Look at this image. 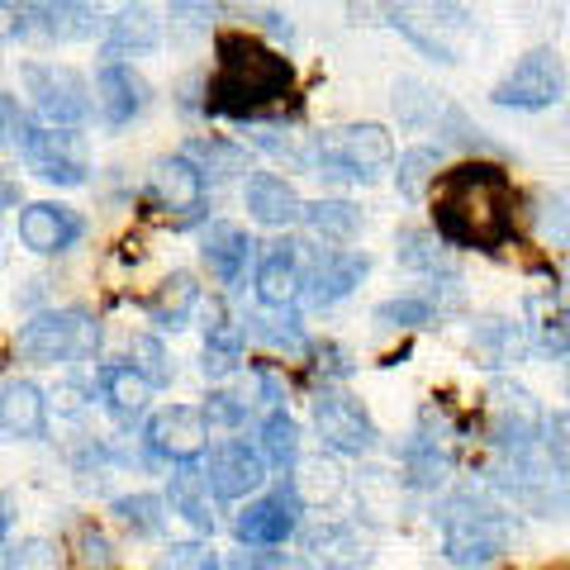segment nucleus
<instances>
[{
    "instance_id": "nucleus-22",
    "label": "nucleus",
    "mask_w": 570,
    "mask_h": 570,
    "mask_svg": "<svg viewBox=\"0 0 570 570\" xmlns=\"http://www.w3.org/2000/svg\"><path fill=\"white\" fill-rule=\"evenodd\" d=\"M96 385H100V400H105V409H110V419L115 423H138L142 414H148V381L138 376V371L129 366V362H105V366H96Z\"/></svg>"
},
{
    "instance_id": "nucleus-29",
    "label": "nucleus",
    "mask_w": 570,
    "mask_h": 570,
    "mask_svg": "<svg viewBox=\"0 0 570 570\" xmlns=\"http://www.w3.org/2000/svg\"><path fill=\"white\" fill-rule=\"evenodd\" d=\"M291 490L299 494V504H305V509H318V504H328V499H337V494H343V471H337L328 456L295 461Z\"/></svg>"
},
{
    "instance_id": "nucleus-17",
    "label": "nucleus",
    "mask_w": 570,
    "mask_h": 570,
    "mask_svg": "<svg viewBox=\"0 0 570 570\" xmlns=\"http://www.w3.org/2000/svg\"><path fill=\"white\" fill-rule=\"evenodd\" d=\"M299 281H305V243H272V253L257 266V299L266 309H291L299 299Z\"/></svg>"
},
{
    "instance_id": "nucleus-10",
    "label": "nucleus",
    "mask_w": 570,
    "mask_h": 570,
    "mask_svg": "<svg viewBox=\"0 0 570 570\" xmlns=\"http://www.w3.org/2000/svg\"><path fill=\"white\" fill-rule=\"evenodd\" d=\"M371 257L366 253H347V247H305V281H299V295L309 299L314 309H328L337 299H347L356 285L366 281Z\"/></svg>"
},
{
    "instance_id": "nucleus-5",
    "label": "nucleus",
    "mask_w": 570,
    "mask_h": 570,
    "mask_svg": "<svg viewBox=\"0 0 570 570\" xmlns=\"http://www.w3.org/2000/svg\"><path fill=\"white\" fill-rule=\"evenodd\" d=\"M14 347H20V356L33 366L81 362V356H96L100 324H96V314H86V309H43L20 328Z\"/></svg>"
},
{
    "instance_id": "nucleus-42",
    "label": "nucleus",
    "mask_w": 570,
    "mask_h": 570,
    "mask_svg": "<svg viewBox=\"0 0 570 570\" xmlns=\"http://www.w3.org/2000/svg\"><path fill=\"white\" fill-rule=\"evenodd\" d=\"M542 452H547V466L551 471L570 475V409L542 419Z\"/></svg>"
},
{
    "instance_id": "nucleus-39",
    "label": "nucleus",
    "mask_w": 570,
    "mask_h": 570,
    "mask_svg": "<svg viewBox=\"0 0 570 570\" xmlns=\"http://www.w3.org/2000/svg\"><path fill=\"white\" fill-rule=\"evenodd\" d=\"M442 167V148H409L400 157V171H395V181H400V195H419L423 181H433Z\"/></svg>"
},
{
    "instance_id": "nucleus-13",
    "label": "nucleus",
    "mask_w": 570,
    "mask_h": 570,
    "mask_svg": "<svg viewBox=\"0 0 570 570\" xmlns=\"http://www.w3.org/2000/svg\"><path fill=\"white\" fill-rule=\"evenodd\" d=\"M299 513H305V504H299V494L291 490V480H285L281 490L253 499L238 519H234V538L243 547H285L299 532Z\"/></svg>"
},
{
    "instance_id": "nucleus-47",
    "label": "nucleus",
    "mask_w": 570,
    "mask_h": 570,
    "mask_svg": "<svg viewBox=\"0 0 570 570\" xmlns=\"http://www.w3.org/2000/svg\"><path fill=\"white\" fill-rule=\"evenodd\" d=\"M209 20H214V0H176L171 6V24L186 33L209 29Z\"/></svg>"
},
{
    "instance_id": "nucleus-43",
    "label": "nucleus",
    "mask_w": 570,
    "mask_h": 570,
    "mask_svg": "<svg viewBox=\"0 0 570 570\" xmlns=\"http://www.w3.org/2000/svg\"><path fill=\"white\" fill-rule=\"evenodd\" d=\"M395 110H400V119L404 124H438V96L428 91V86H419V81H400V91H395Z\"/></svg>"
},
{
    "instance_id": "nucleus-26",
    "label": "nucleus",
    "mask_w": 570,
    "mask_h": 570,
    "mask_svg": "<svg viewBox=\"0 0 570 570\" xmlns=\"http://www.w3.org/2000/svg\"><path fill=\"white\" fill-rule=\"evenodd\" d=\"M163 43V24H157V14L148 10H124L110 20L105 29V62H119L124 52H148Z\"/></svg>"
},
{
    "instance_id": "nucleus-20",
    "label": "nucleus",
    "mask_w": 570,
    "mask_h": 570,
    "mask_svg": "<svg viewBox=\"0 0 570 570\" xmlns=\"http://www.w3.org/2000/svg\"><path fill=\"white\" fill-rule=\"evenodd\" d=\"M200 257H205L209 276L219 285H238L247 276V262L257 257V243L247 238V228L228 224V219H214L200 234Z\"/></svg>"
},
{
    "instance_id": "nucleus-34",
    "label": "nucleus",
    "mask_w": 570,
    "mask_h": 570,
    "mask_svg": "<svg viewBox=\"0 0 570 570\" xmlns=\"http://www.w3.org/2000/svg\"><path fill=\"white\" fill-rule=\"evenodd\" d=\"M129 366L138 371L142 381H148V390H167L171 385V356L163 347V337H153V333H134L129 337Z\"/></svg>"
},
{
    "instance_id": "nucleus-35",
    "label": "nucleus",
    "mask_w": 570,
    "mask_h": 570,
    "mask_svg": "<svg viewBox=\"0 0 570 570\" xmlns=\"http://www.w3.org/2000/svg\"><path fill=\"white\" fill-rule=\"evenodd\" d=\"M400 262L409 272H423V276H438L448 266V247L433 228H404L400 234Z\"/></svg>"
},
{
    "instance_id": "nucleus-41",
    "label": "nucleus",
    "mask_w": 570,
    "mask_h": 570,
    "mask_svg": "<svg viewBox=\"0 0 570 570\" xmlns=\"http://www.w3.org/2000/svg\"><path fill=\"white\" fill-rule=\"evenodd\" d=\"M538 224H542V238H547L551 247H570V190L542 195Z\"/></svg>"
},
{
    "instance_id": "nucleus-24",
    "label": "nucleus",
    "mask_w": 570,
    "mask_h": 570,
    "mask_svg": "<svg viewBox=\"0 0 570 570\" xmlns=\"http://www.w3.org/2000/svg\"><path fill=\"white\" fill-rule=\"evenodd\" d=\"M528 347L532 343H528L523 324H509V318H480L471 328V356L485 371H504L513 362H523Z\"/></svg>"
},
{
    "instance_id": "nucleus-36",
    "label": "nucleus",
    "mask_w": 570,
    "mask_h": 570,
    "mask_svg": "<svg viewBox=\"0 0 570 570\" xmlns=\"http://www.w3.org/2000/svg\"><path fill=\"white\" fill-rule=\"evenodd\" d=\"M243 333L262 337V343H272L281 352H299L305 347V328H299V314L295 309H281V314H247Z\"/></svg>"
},
{
    "instance_id": "nucleus-45",
    "label": "nucleus",
    "mask_w": 570,
    "mask_h": 570,
    "mask_svg": "<svg viewBox=\"0 0 570 570\" xmlns=\"http://www.w3.org/2000/svg\"><path fill=\"white\" fill-rule=\"evenodd\" d=\"M157 570H224V566H219V557H214L209 547H200V542H176V547L163 551Z\"/></svg>"
},
{
    "instance_id": "nucleus-14",
    "label": "nucleus",
    "mask_w": 570,
    "mask_h": 570,
    "mask_svg": "<svg viewBox=\"0 0 570 570\" xmlns=\"http://www.w3.org/2000/svg\"><path fill=\"white\" fill-rule=\"evenodd\" d=\"M24 163L52 186H86L91 163H86V142L77 129H39L24 148Z\"/></svg>"
},
{
    "instance_id": "nucleus-3",
    "label": "nucleus",
    "mask_w": 570,
    "mask_h": 570,
    "mask_svg": "<svg viewBox=\"0 0 570 570\" xmlns=\"http://www.w3.org/2000/svg\"><path fill=\"white\" fill-rule=\"evenodd\" d=\"M438 523H442V557H448L452 566H485L513 538L509 513L499 504H490L485 494H475V490L452 494L448 504H442Z\"/></svg>"
},
{
    "instance_id": "nucleus-51",
    "label": "nucleus",
    "mask_w": 570,
    "mask_h": 570,
    "mask_svg": "<svg viewBox=\"0 0 570 570\" xmlns=\"http://www.w3.org/2000/svg\"><path fill=\"white\" fill-rule=\"evenodd\" d=\"M6 39H10V24H6V10H0V48H6Z\"/></svg>"
},
{
    "instance_id": "nucleus-50",
    "label": "nucleus",
    "mask_w": 570,
    "mask_h": 570,
    "mask_svg": "<svg viewBox=\"0 0 570 570\" xmlns=\"http://www.w3.org/2000/svg\"><path fill=\"white\" fill-rule=\"evenodd\" d=\"M20 205V181H10V176H0V214Z\"/></svg>"
},
{
    "instance_id": "nucleus-19",
    "label": "nucleus",
    "mask_w": 570,
    "mask_h": 570,
    "mask_svg": "<svg viewBox=\"0 0 570 570\" xmlns=\"http://www.w3.org/2000/svg\"><path fill=\"white\" fill-rule=\"evenodd\" d=\"M0 433L10 442H39L48 433V395L33 381L14 376L0 385Z\"/></svg>"
},
{
    "instance_id": "nucleus-12",
    "label": "nucleus",
    "mask_w": 570,
    "mask_h": 570,
    "mask_svg": "<svg viewBox=\"0 0 570 570\" xmlns=\"http://www.w3.org/2000/svg\"><path fill=\"white\" fill-rule=\"evenodd\" d=\"M542 438V409L523 385L499 381L490 390V442L504 448L509 456H523L532 442Z\"/></svg>"
},
{
    "instance_id": "nucleus-16",
    "label": "nucleus",
    "mask_w": 570,
    "mask_h": 570,
    "mask_svg": "<svg viewBox=\"0 0 570 570\" xmlns=\"http://www.w3.org/2000/svg\"><path fill=\"white\" fill-rule=\"evenodd\" d=\"M153 200L163 205L167 214H176L181 224H190L195 214L205 209V176H200V167H195L186 153L163 157V163L153 167Z\"/></svg>"
},
{
    "instance_id": "nucleus-6",
    "label": "nucleus",
    "mask_w": 570,
    "mask_h": 570,
    "mask_svg": "<svg viewBox=\"0 0 570 570\" xmlns=\"http://www.w3.org/2000/svg\"><path fill=\"white\" fill-rule=\"evenodd\" d=\"M20 81L29 91L33 115L48 119V129H81L91 119L96 100H91V86H86L81 71L58 67V62H24L20 67Z\"/></svg>"
},
{
    "instance_id": "nucleus-31",
    "label": "nucleus",
    "mask_w": 570,
    "mask_h": 570,
    "mask_svg": "<svg viewBox=\"0 0 570 570\" xmlns=\"http://www.w3.org/2000/svg\"><path fill=\"white\" fill-rule=\"evenodd\" d=\"M448 471H452V456L438 448V438L419 433V438L404 448V480H409L414 490H433V485H442V480H448Z\"/></svg>"
},
{
    "instance_id": "nucleus-48",
    "label": "nucleus",
    "mask_w": 570,
    "mask_h": 570,
    "mask_svg": "<svg viewBox=\"0 0 570 570\" xmlns=\"http://www.w3.org/2000/svg\"><path fill=\"white\" fill-rule=\"evenodd\" d=\"M542 347L547 352H570V309H557L542 318Z\"/></svg>"
},
{
    "instance_id": "nucleus-44",
    "label": "nucleus",
    "mask_w": 570,
    "mask_h": 570,
    "mask_svg": "<svg viewBox=\"0 0 570 570\" xmlns=\"http://www.w3.org/2000/svg\"><path fill=\"white\" fill-rule=\"evenodd\" d=\"M0 570H58V547L48 538H24L6 551V566Z\"/></svg>"
},
{
    "instance_id": "nucleus-33",
    "label": "nucleus",
    "mask_w": 570,
    "mask_h": 570,
    "mask_svg": "<svg viewBox=\"0 0 570 570\" xmlns=\"http://www.w3.org/2000/svg\"><path fill=\"white\" fill-rule=\"evenodd\" d=\"M257 452H262L266 466H276V471H291L299 461V428L285 409H272V414L262 419V448Z\"/></svg>"
},
{
    "instance_id": "nucleus-53",
    "label": "nucleus",
    "mask_w": 570,
    "mask_h": 570,
    "mask_svg": "<svg viewBox=\"0 0 570 570\" xmlns=\"http://www.w3.org/2000/svg\"><path fill=\"white\" fill-rule=\"evenodd\" d=\"M566 385H570V376H566Z\"/></svg>"
},
{
    "instance_id": "nucleus-21",
    "label": "nucleus",
    "mask_w": 570,
    "mask_h": 570,
    "mask_svg": "<svg viewBox=\"0 0 570 570\" xmlns=\"http://www.w3.org/2000/svg\"><path fill=\"white\" fill-rule=\"evenodd\" d=\"M148 105V86L134 67L124 62H105L96 71V110L100 119L110 124V129H124V124H134V115Z\"/></svg>"
},
{
    "instance_id": "nucleus-32",
    "label": "nucleus",
    "mask_w": 570,
    "mask_h": 570,
    "mask_svg": "<svg viewBox=\"0 0 570 570\" xmlns=\"http://www.w3.org/2000/svg\"><path fill=\"white\" fill-rule=\"evenodd\" d=\"M243 328L238 324H214V328H205V362H200V371L209 381H224V376H234V371L243 366Z\"/></svg>"
},
{
    "instance_id": "nucleus-38",
    "label": "nucleus",
    "mask_w": 570,
    "mask_h": 570,
    "mask_svg": "<svg viewBox=\"0 0 570 570\" xmlns=\"http://www.w3.org/2000/svg\"><path fill=\"white\" fill-rule=\"evenodd\" d=\"M376 324L381 328H428L433 324V305H428L423 295H400V299H385L376 305Z\"/></svg>"
},
{
    "instance_id": "nucleus-27",
    "label": "nucleus",
    "mask_w": 570,
    "mask_h": 570,
    "mask_svg": "<svg viewBox=\"0 0 570 570\" xmlns=\"http://www.w3.org/2000/svg\"><path fill=\"white\" fill-rule=\"evenodd\" d=\"M200 305V285H195V276L190 272H171L163 285H157V295L148 299V318L157 328H186V318H190V309Z\"/></svg>"
},
{
    "instance_id": "nucleus-11",
    "label": "nucleus",
    "mask_w": 570,
    "mask_h": 570,
    "mask_svg": "<svg viewBox=\"0 0 570 570\" xmlns=\"http://www.w3.org/2000/svg\"><path fill=\"white\" fill-rule=\"evenodd\" d=\"M200 475L214 499H224V504H238V499L257 494L266 485V461L257 448H247V442L228 438L219 448H209V456L200 461Z\"/></svg>"
},
{
    "instance_id": "nucleus-28",
    "label": "nucleus",
    "mask_w": 570,
    "mask_h": 570,
    "mask_svg": "<svg viewBox=\"0 0 570 570\" xmlns=\"http://www.w3.org/2000/svg\"><path fill=\"white\" fill-rule=\"evenodd\" d=\"M110 513L134 532V538H163L167 532V499L163 494H153V490H138V494H119Z\"/></svg>"
},
{
    "instance_id": "nucleus-49",
    "label": "nucleus",
    "mask_w": 570,
    "mask_h": 570,
    "mask_svg": "<svg viewBox=\"0 0 570 570\" xmlns=\"http://www.w3.org/2000/svg\"><path fill=\"white\" fill-rule=\"evenodd\" d=\"M10 532H14V499L10 490H0V547L10 542Z\"/></svg>"
},
{
    "instance_id": "nucleus-18",
    "label": "nucleus",
    "mask_w": 570,
    "mask_h": 570,
    "mask_svg": "<svg viewBox=\"0 0 570 570\" xmlns=\"http://www.w3.org/2000/svg\"><path fill=\"white\" fill-rule=\"evenodd\" d=\"M305 561L309 570H366L371 542L352 523H318L305 532Z\"/></svg>"
},
{
    "instance_id": "nucleus-2",
    "label": "nucleus",
    "mask_w": 570,
    "mask_h": 570,
    "mask_svg": "<svg viewBox=\"0 0 570 570\" xmlns=\"http://www.w3.org/2000/svg\"><path fill=\"white\" fill-rule=\"evenodd\" d=\"M214 77L205 86V115L219 119H262L291 96L295 67L272 43L247 29H224L214 39Z\"/></svg>"
},
{
    "instance_id": "nucleus-46",
    "label": "nucleus",
    "mask_w": 570,
    "mask_h": 570,
    "mask_svg": "<svg viewBox=\"0 0 570 570\" xmlns=\"http://www.w3.org/2000/svg\"><path fill=\"white\" fill-rule=\"evenodd\" d=\"M200 414H205V428H238L247 419V409L238 404V395H224V390H219V395L205 400Z\"/></svg>"
},
{
    "instance_id": "nucleus-25",
    "label": "nucleus",
    "mask_w": 570,
    "mask_h": 570,
    "mask_svg": "<svg viewBox=\"0 0 570 570\" xmlns=\"http://www.w3.org/2000/svg\"><path fill=\"white\" fill-rule=\"evenodd\" d=\"M167 509L171 513H181V519L200 532V538H209L214 532V513H209V485H205V475L200 466H176L171 475V494H167Z\"/></svg>"
},
{
    "instance_id": "nucleus-1",
    "label": "nucleus",
    "mask_w": 570,
    "mask_h": 570,
    "mask_svg": "<svg viewBox=\"0 0 570 570\" xmlns=\"http://www.w3.org/2000/svg\"><path fill=\"white\" fill-rule=\"evenodd\" d=\"M519 190L499 163H461L433 176V234L452 247L499 253L513 238Z\"/></svg>"
},
{
    "instance_id": "nucleus-37",
    "label": "nucleus",
    "mask_w": 570,
    "mask_h": 570,
    "mask_svg": "<svg viewBox=\"0 0 570 570\" xmlns=\"http://www.w3.org/2000/svg\"><path fill=\"white\" fill-rule=\"evenodd\" d=\"M186 157L200 167V176H228V171H243L247 163V153L238 142H224V138H190Z\"/></svg>"
},
{
    "instance_id": "nucleus-52",
    "label": "nucleus",
    "mask_w": 570,
    "mask_h": 570,
    "mask_svg": "<svg viewBox=\"0 0 570 570\" xmlns=\"http://www.w3.org/2000/svg\"><path fill=\"white\" fill-rule=\"evenodd\" d=\"M566 299H570V285H566Z\"/></svg>"
},
{
    "instance_id": "nucleus-30",
    "label": "nucleus",
    "mask_w": 570,
    "mask_h": 570,
    "mask_svg": "<svg viewBox=\"0 0 570 570\" xmlns=\"http://www.w3.org/2000/svg\"><path fill=\"white\" fill-rule=\"evenodd\" d=\"M299 219H305L324 243H352L362 234V209L347 205V200H314V205L299 209Z\"/></svg>"
},
{
    "instance_id": "nucleus-15",
    "label": "nucleus",
    "mask_w": 570,
    "mask_h": 570,
    "mask_svg": "<svg viewBox=\"0 0 570 570\" xmlns=\"http://www.w3.org/2000/svg\"><path fill=\"white\" fill-rule=\"evenodd\" d=\"M81 234H86V219L71 205L39 200V205L20 209V243L29 247V253H39V257L67 253V247H77Z\"/></svg>"
},
{
    "instance_id": "nucleus-23",
    "label": "nucleus",
    "mask_w": 570,
    "mask_h": 570,
    "mask_svg": "<svg viewBox=\"0 0 570 570\" xmlns=\"http://www.w3.org/2000/svg\"><path fill=\"white\" fill-rule=\"evenodd\" d=\"M243 200H247V214H253L257 224H266V228L295 224V219H299V209H305V205H299V195H295V186L285 181V176H276V171L247 176Z\"/></svg>"
},
{
    "instance_id": "nucleus-8",
    "label": "nucleus",
    "mask_w": 570,
    "mask_h": 570,
    "mask_svg": "<svg viewBox=\"0 0 570 570\" xmlns=\"http://www.w3.org/2000/svg\"><path fill=\"white\" fill-rule=\"evenodd\" d=\"M142 448H148L153 461H167V466H190L200 461L209 448V428L205 414L195 404H167L157 409L142 428Z\"/></svg>"
},
{
    "instance_id": "nucleus-40",
    "label": "nucleus",
    "mask_w": 570,
    "mask_h": 570,
    "mask_svg": "<svg viewBox=\"0 0 570 570\" xmlns=\"http://www.w3.org/2000/svg\"><path fill=\"white\" fill-rule=\"evenodd\" d=\"M71 551H77V566L81 570H119V557H115V547L110 538H105L100 528H77V542H71Z\"/></svg>"
},
{
    "instance_id": "nucleus-7",
    "label": "nucleus",
    "mask_w": 570,
    "mask_h": 570,
    "mask_svg": "<svg viewBox=\"0 0 570 570\" xmlns=\"http://www.w3.org/2000/svg\"><path fill=\"white\" fill-rule=\"evenodd\" d=\"M490 96L504 110H551L566 96V62L551 48H532L528 58L513 62L509 77H499Z\"/></svg>"
},
{
    "instance_id": "nucleus-4",
    "label": "nucleus",
    "mask_w": 570,
    "mask_h": 570,
    "mask_svg": "<svg viewBox=\"0 0 570 570\" xmlns=\"http://www.w3.org/2000/svg\"><path fill=\"white\" fill-rule=\"evenodd\" d=\"M395 163V142L381 124H343V129H324L309 138L305 167H324L333 176H352V181H371L381 167Z\"/></svg>"
},
{
    "instance_id": "nucleus-9",
    "label": "nucleus",
    "mask_w": 570,
    "mask_h": 570,
    "mask_svg": "<svg viewBox=\"0 0 570 570\" xmlns=\"http://www.w3.org/2000/svg\"><path fill=\"white\" fill-rule=\"evenodd\" d=\"M314 428H318V442H324L328 452L366 456L371 448H376V423H371V414L347 395V390H333V385L318 390Z\"/></svg>"
}]
</instances>
